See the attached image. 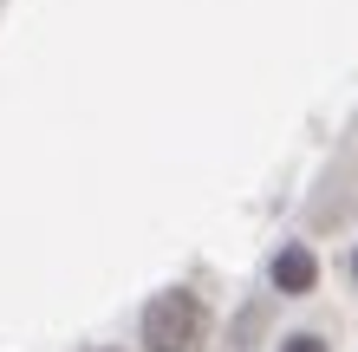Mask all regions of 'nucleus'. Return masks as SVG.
<instances>
[{
    "label": "nucleus",
    "mask_w": 358,
    "mask_h": 352,
    "mask_svg": "<svg viewBox=\"0 0 358 352\" xmlns=\"http://www.w3.org/2000/svg\"><path fill=\"white\" fill-rule=\"evenodd\" d=\"M313 281H320L313 248H280V261H273V287H280V294H313Z\"/></svg>",
    "instance_id": "obj_2"
},
{
    "label": "nucleus",
    "mask_w": 358,
    "mask_h": 352,
    "mask_svg": "<svg viewBox=\"0 0 358 352\" xmlns=\"http://www.w3.org/2000/svg\"><path fill=\"white\" fill-rule=\"evenodd\" d=\"M352 281H358V255H352Z\"/></svg>",
    "instance_id": "obj_4"
},
{
    "label": "nucleus",
    "mask_w": 358,
    "mask_h": 352,
    "mask_svg": "<svg viewBox=\"0 0 358 352\" xmlns=\"http://www.w3.org/2000/svg\"><path fill=\"white\" fill-rule=\"evenodd\" d=\"M280 352H326V339H313V333H293Z\"/></svg>",
    "instance_id": "obj_3"
},
{
    "label": "nucleus",
    "mask_w": 358,
    "mask_h": 352,
    "mask_svg": "<svg viewBox=\"0 0 358 352\" xmlns=\"http://www.w3.org/2000/svg\"><path fill=\"white\" fill-rule=\"evenodd\" d=\"M196 339H202V307H196V294H157L150 307H143V346L150 352H196Z\"/></svg>",
    "instance_id": "obj_1"
}]
</instances>
